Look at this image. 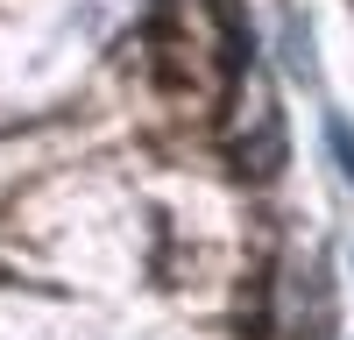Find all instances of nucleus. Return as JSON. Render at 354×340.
<instances>
[{"label":"nucleus","instance_id":"nucleus-1","mask_svg":"<svg viewBox=\"0 0 354 340\" xmlns=\"http://www.w3.org/2000/svg\"><path fill=\"white\" fill-rule=\"evenodd\" d=\"M326 149H333V163H340V178L354 185V128L340 121V113H326Z\"/></svg>","mask_w":354,"mask_h":340}]
</instances>
